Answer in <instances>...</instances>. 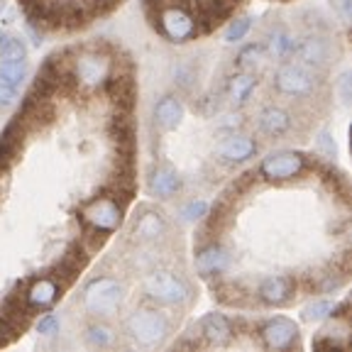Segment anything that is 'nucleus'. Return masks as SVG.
Wrapping results in <instances>:
<instances>
[{
  "label": "nucleus",
  "mask_w": 352,
  "mask_h": 352,
  "mask_svg": "<svg viewBox=\"0 0 352 352\" xmlns=\"http://www.w3.org/2000/svg\"><path fill=\"white\" fill-rule=\"evenodd\" d=\"M272 83H274L276 94L298 100V103H306V100L318 98L320 88L325 86V78L323 72H318L314 66H306L296 59H284L272 76Z\"/></svg>",
  "instance_id": "1"
},
{
  "label": "nucleus",
  "mask_w": 352,
  "mask_h": 352,
  "mask_svg": "<svg viewBox=\"0 0 352 352\" xmlns=\"http://www.w3.org/2000/svg\"><path fill=\"white\" fill-rule=\"evenodd\" d=\"M142 298L160 308H184L191 303V284L182 274L162 267H152L142 276Z\"/></svg>",
  "instance_id": "2"
},
{
  "label": "nucleus",
  "mask_w": 352,
  "mask_h": 352,
  "mask_svg": "<svg viewBox=\"0 0 352 352\" xmlns=\"http://www.w3.org/2000/svg\"><path fill=\"white\" fill-rule=\"evenodd\" d=\"M127 296V289L120 279H113V276H96L91 279L81 292V308L83 314L91 316V318H113L122 308Z\"/></svg>",
  "instance_id": "3"
},
{
  "label": "nucleus",
  "mask_w": 352,
  "mask_h": 352,
  "mask_svg": "<svg viewBox=\"0 0 352 352\" xmlns=\"http://www.w3.org/2000/svg\"><path fill=\"white\" fill-rule=\"evenodd\" d=\"M122 333L127 340L140 347H160L171 336V320L160 308H135L125 320H122Z\"/></svg>",
  "instance_id": "4"
},
{
  "label": "nucleus",
  "mask_w": 352,
  "mask_h": 352,
  "mask_svg": "<svg viewBox=\"0 0 352 352\" xmlns=\"http://www.w3.org/2000/svg\"><path fill=\"white\" fill-rule=\"evenodd\" d=\"M113 69H116V59L98 47L78 50L74 52V59H69V72H72L74 83L78 88H86V91L103 88L108 78L113 76Z\"/></svg>",
  "instance_id": "5"
},
{
  "label": "nucleus",
  "mask_w": 352,
  "mask_h": 352,
  "mask_svg": "<svg viewBox=\"0 0 352 352\" xmlns=\"http://www.w3.org/2000/svg\"><path fill=\"white\" fill-rule=\"evenodd\" d=\"M152 25L169 39L171 44H186L196 37V20L188 8L171 3V6H162L154 15Z\"/></svg>",
  "instance_id": "6"
},
{
  "label": "nucleus",
  "mask_w": 352,
  "mask_h": 352,
  "mask_svg": "<svg viewBox=\"0 0 352 352\" xmlns=\"http://www.w3.org/2000/svg\"><path fill=\"white\" fill-rule=\"evenodd\" d=\"M292 56L301 64L323 72L338 61V47L328 32H308L306 37H301V42H296Z\"/></svg>",
  "instance_id": "7"
},
{
  "label": "nucleus",
  "mask_w": 352,
  "mask_h": 352,
  "mask_svg": "<svg viewBox=\"0 0 352 352\" xmlns=\"http://www.w3.org/2000/svg\"><path fill=\"white\" fill-rule=\"evenodd\" d=\"M306 166H308V160L301 152L284 149V152L267 154L262 160V164H259L257 176H262L264 182H270V184H284V182L296 179V176H301Z\"/></svg>",
  "instance_id": "8"
},
{
  "label": "nucleus",
  "mask_w": 352,
  "mask_h": 352,
  "mask_svg": "<svg viewBox=\"0 0 352 352\" xmlns=\"http://www.w3.org/2000/svg\"><path fill=\"white\" fill-rule=\"evenodd\" d=\"M166 235H169V223L164 215L152 206H140L130 223L132 242H138L142 248H152V245H160Z\"/></svg>",
  "instance_id": "9"
},
{
  "label": "nucleus",
  "mask_w": 352,
  "mask_h": 352,
  "mask_svg": "<svg viewBox=\"0 0 352 352\" xmlns=\"http://www.w3.org/2000/svg\"><path fill=\"white\" fill-rule=\"evenodd\" d=\"M81 218L91 230L98 232H113L122 223V206L108 193L98 198H91L81 210Z\"/></svg>",
  "instance_id": "10"
},
{
  "label": "nucleus",
  "mask_w": 352,
  "mask_h": 352,
  "mask_svg": "<svg viewBox=\"0 0 352 352\" xmlns=\"http://www.w3.org/2000/svg\"><path fill=\"white\" fill-rule=\"evenodd\" d=\"M259 144L257 140L252 138V135H248V132H230V135H223L218 142V147H215L213 157L220 162V164L226 166H235V164H245V162H250L257 154Z\"/></svg>",
  "instance_id": "11"
},
{
  "label": "nucleus",
  "mask_w": 352,
  "mask_h": 352,
  "mask_svg": "<svg viewBox=\"0 0 352 352\" xmlns=\"http://www.w3.org/2000/svg\"><path fill=\"white\" fill-rule=\"evenodd\" d=\"M193 267H196V274L201 276V279H206V281L218 279V276H223L230 270V250L218 240L198 245Z\"/></svg>",
  "instance_id": "12"
},
{
  "label": "nucleus",
  "mask_w": 352,
  "mask_h": 352,
  "mask_svg": "<svg viewBox=\"0 0 352 352\" xmlns=\"http://www.w3.org/2000/svg\"><path fill=\"white\" fill-rule=\"evenodd\" d=\"M259 340L267 350H292L298 340V325L286 316H276L270 318L267 323H262V328L257 330Z\"/></svg>",
  "instance_id": "13"
},
{
  "label": "nucleus",
  "mask_w": 352,
  "mask_h": 352,
  "mask_svg": "<svg viewBox=\"0 0 352 352\" xmlns=\"http://www.w3.org/2000/svg\"><path fill=\"white\" fill-rule=\"evenodd\" d=\"M296 279L289 274H272V276H264L257 286V298L264 303V306H289L296 296Z\"/></svg>",
  "instance_id": "14"
},
{
  "label": "nucleus",
  "mask_w": 352,
  "mask_h": 352,
  "mask_svg": "<svg viewBox=\"0 0 352 352\" xmlns=\"http://www.w3.org/2000/svg\"><path fill=\"white\" fill-rule=\"evenodd\" d=\"M257 130L272 140H281L294 130L292 110L281 108V105H264L257 113Z\"/></svg>",
  "instance_id": "15"
},
{
  "label": "nucleus",
  "mask_w": 352,
  "mask_h": 352,
  "mask_svg": "<svg viewBox=\"0 0 352 352\" xmlns=\"http://www.w3.org/2000/svg\"><path fill=\"white\" fill-rule=\"evenodd\" d=\"M198 333L204 338L206 345L210 347H228L235 340V330H232L230 318L223 314H208L198 323Z\"/></svg>",
  "instance_id": "16"
},
{
  "label": "nucleus",
  "mask_w": 352,
  "mask_h": 352,
  "mask_svg": "<svg viewBox=\"0 0 352 352\" xmlns=\"http://www.w3.org/2000/svg\"><path fill=\"white\" fill-rule=\"evenodd\" d=\"M61 289L59 284L54 281V276H39L34 279L32 284L25 289V303L30 306V311H47L50 306H54L56 298L61 296Z\"/></svg>",
  "instance_id": "17"
},
{
  "label": "nucleus",
  "mask_w": 352,
  "mask_h": 352,
  "mask_svg": "<svg viewBox=\"0 0 352 352\" xmlns=\"http://www.w3.org/2000/svg\"><path fill=\"white\" fill-rule=\"evenodd\" d=\"M182 176L174 166L169 164H157L152 171H149V179H147V188L152 196L162 198V201H169L174 198L176 193L182 191Z\"/></svg>",
  "instance_id": "18"
},
{
  "label": "nucleus",
  "mask_w": 352,
  "mask_h": 352,
  "mask_svg": "<svg viewBox=\"0 0 352 352\" xmlns=\"http://www.w3.org/2000/svg\"><path fill=\"white\" fill-rule=\"evenodd\" d=\"M103 88L108 91V98L116 103L120 113H130L135 100H138V88H135V78L130 74H120L113 69V76L108 78Z\"/></svg>",
  "instance_id": "19"
},
{
  "label": "nucleus",
  "mask_w": 352,
  "mask_h": 352,
  "mask_svg": "<svg viewBox=\"0 0 352 352\" xmlns=\"http://www.w3.org/2000/svg\"><path fill=\"white\" fill-rule=\"evenodd\" d=\"M184 116H186V108H184L182 98L179 96H162L152 108V120L154 125L164 132H171L184 122Z\"/></svg>",
  "instance_id": "20"
},
{
  "label": "nucleus",
  "mask_w": 352,
  "mask_h": 352,
  "mask_svg": "<svg viewBox=\"0 0 352 352\" xmlns=\"http://www.w3.org/2000/svg\"><path fill=\"white\" fill-rule=\"evenodd\" d=\"M257 76L252 72H235L226 83V98L232 108H242L248 105L252 94L257 91Z\"/></svg>",
  "instance_id": "21"
},
{
  "label": "nucleus",
  "mask_w": 352,
  "mask_h": 352,
  "mask_svg": "<svg viewBox=\"0 0 352 352\" xmlns=\"http://www.w3.org/2000/svg\"><path fill=\"white\" fill-rule=\"evenodd\" d=\"M83 342L94 350H108L118 342V336L105 320L94 318V323H88L86 330H83Z\"/></svg>",
  "instance_id": "22"
},
{
  "label": "nucleus",
  "mask_w": 352,
  "mask_h": 352,
  "mask_svg": "<svg viewBox=\"0 0 352 352\" xmlns=\"http://www.w3.org/2000/svg\"><path fill=\"white\" fill-rule=\"evenodd\" d=\"M294 47H296V37L286 28H276L274 32L270 34V39H267V50L264 52H267L272 59L284 61V59H292Z\"/></svg>",
  "instance_id": "23"
},
{
  "label": "nucleus",
  "mask_w": 352,
  "mask_h": 352,
  "mask_svg": "<svg viewBox=\"0 0 352 352\" xmlns=\"http://www.w3.org/2000/svg\"><path fill=\"white\" fill-rule=\"evenodd\" d=\"M171 83H174L182 94H191L198 86V69L193 61H179L171 66Z\"/></svg>",
  "instance_id": "24"
},
{
  "label": "nucleus",
  "mask_w": 352,
  "mask_h": 352,
  "mask_svg": "<svg viewBox=\"0 0 352 352\" xmlns=\"http://www.w3.org/2000/svg\"><path fill=\"white\" fill-rule=\"evenodd\" d=\"M264 47L262 44H257V42H252V44H245L240 52H237V56H235V69L237 72H257L259 66H262V61H264Z\"/></svg>",
  "instance_id": "25"
},
{
  "label": "nucleus",
  "mask_w": 352,
  "mask_h": 352,
  "mask_svg": "<svg viewBox=\"0 0 352 352\" xmlns=\"http://www.w3.org/2000/svg\"><path fill=\"white\" fill-rule=\"evenodd\" d=\"M28 76V59L0 61V83L10 88H20V83Z\"/></svg>",
  "instance_id": "26"
},
{
  "label": "nucleus",
  "mask_w": 352,
  "mask_h": 352,
  "mask_svg": "<svg viewBox=\"0 0 352 352\" xmlns=\"http://www.w3.org/2000/svg\"><path fill=\"white\" fill-rule=\"evenodd\" d=\"M30 135V130L25 127V122L20 120V118H15L12 122H8V127L3 130V135H0V142L6 144V147L15 149L17 154L22 152V144H25V138Z\"/></svg>",
  "instance_id": "27"
},
{
  "label": "nucleus",
  "mask_w": 352,
  "mask_h": 352,
  "mask_svg": "<svg viewBox=\"0 0 352 352\" xmlns=\"http://www.w3.org/2000/svg\"><path fill=\"white\" fill-rule=\"evenodd\" d=\"M333 306H336V301L316 298V301H311L301 311V318L306 320V323H323V320H328L330 316H333Z\"/></svg>",
  "instance_id": "28"
},
{
  "label": "nucleus",
  "mask_w": 352,
  "mask_h": 352,
  "mask_svg": "<svg viewBox=\"0 0 352 352\" xmlns=\"http://www.w3.org/2000/svg\"><path fill=\"white\" fill-rule=\"evenodd\" d=\"M347 284V272H328V274H320L318 281H314V289L318 294H336L340 292L342 286Z\"/></svg>",
  "instance_id": "29"
},
{
  "label": "nucleus",
  "mask_w": 352,
  "mask_h": 352,
  "mask_svg": "<svg viewBox=\"0 0 352 352\" xmlns=\"http://www.w3.org/2000/svg\"><path fill=\"white\" fill-rule=\"evenodd\" d=\"M28 59V44L20 37H6V42L0 44V61H17Z\"/></svg>",
  "instance_id": "30"
},
{
  "label": "nucleus",
  "mask_w": 352,
  "mask_h": 352,
  "mask_svg": "<svg viewBox=\"0 0 352 352\" xmlns=\"http://www.w3.org/2000/svg\"><path fill=\"white\" fill-rule=\"evenodd\" d=\"M250 30H252V17H235V20H230V25L226 28L223 39H226L228 44H237L248 37Z\"/></svg>",
  "instance_id": "31"
},
{
  "label": "nucleus",
  "mask_w": 352,
  "mask_h": 352,
  "mask_svg": "<svg viewBox=\"0 0 352 352\" xmlns=\"http://www.w3.org/2000/svg\"><path fill=\"white\" fill-rule=\"evenodd\" d=\"M88 257H91V254H88L86 250L81 248V242H76V245H72V248L66 250V254L61 257V264L78 274V272H81L83 267L88 264Z\"/></svg>",
  "instance_id": "32"
},
{
  "label": "nucleus",
  "mask_w": 352,
  "mask_h": 352,
  "mask_svg": "<svg viewBox=\"0 0 352 352\" xmlns=\"http://www.w3.org/2000/svg\"><path fill=\"white\" fill-rule=\"evenodd\" d=\"M208 210H210V206L206 204L204 198H193V201H188L182 208V220L184 223H201Z\"/></svg>",
  "instance_id": "33"
},
{
  "label": "nucleus",
  "mask_w": 352,
  "mask_h": 352,
  "mask_svg": "<svg viewBox=\"0 0 352 352\" xmlns=\"http://www.w3.org/2000/svg\"><path fill=\"white\" fill-rule=\"evenodd\" d=\"M303 17H306V20H303V25H306L311 32H330L328 17H325L318 8H308V10L303 12Z\"/></svg>",
  "instance_id": "34"
},
{
  "label": "nucleus",
  "mask_w": 352,
  "mask_h": 352,
  "mask_svg": "<svg viewBox=\"0 0 352 352\" xmlns=\"http://www.w3.org/2000/svg\"><path fill=\"white\" fill-rule=\"evenodd\" d=\"M34 328H37V333L42 338H54V336H59L61 320H59V316H54V314H44L42 318L34 323Z\"/></svg>",
  "instance_id": "35"
},
{
  "label": "nucleus",
  "mask_w": 352,
  "mask_h": 352,
  "mask_svg": "<svg viewBox=\"0 0 352 352\" xmlns=\"http://www.w3.org/2000/svg\"><path fill=\"white\" fill-rule=\"evenodd\" d=\"M316 149L323 154L325 160H336L338 147H336V140H333V135H330L328 130L318 132V138H316Z\"/></svg>",
  "instance_id": "36"
},
{
  "label": "nucleus",
  "mask_w": 352,
  "mask_h": 352,
  "mask_svg": "<svg viewBox=\"0 0 352 352\" xmlns=\"http://www.w3.org/2000/svg\"><path fill=\"white\" fill-rule=\"evenodd\" d=\"M245 120L240 113H228V116L218 118V135H230V132H240Z\"/></svg>",
  "instance_id": "37"
},
{
  "label": "nucleus",
  "mask_w": 352,
  "mask_h": 352,
  "mask_svg": "<svg viewBox=\"0 0 352 352\" xmlns=\"http://www.w3.org/2000/svg\"><path fill=\"white\" fill-rule=\"evenodd\" d=\"M330 8H333V12L340 17V22L347 28L352 22V0H330Z\"/></svg>",
  "instance_id": "38"
},
{
  "label": "nucleus",
  "mask_w": 352,
  "mask_h": 352,
  "mask_svg": "<svg viewBox=\"0 0 352 352\" xmlns=\"http://www.w3.org/2000/svg\"><path fill=\"white\" fill-rule=\"evenodd\" d=\"M17 103V88H10L6 83H0V108H10Z\"/></svg>",
  "instance_id": "39"
},
{
  "label": "nucleus",
  "mask_w": 352,
  "mask_h": 352,
  "mask_svg": "<svg viewBox=\"0 0 352 352\" xmlns=\"http://www.w3.org/2000/svg\"><path fill=\"white\" fill-rule=\"evenodd\" d=\"M350 72H345L340 78H338V91H340V98H342V103H350V96H352V91H350Z\"/></svg>",
  "instance_id": "40"
},
{
  "label": "nucleus",
  "mask_w": 352,
  "mask_h": 352,
  "mask_svg": "<svg viewBox=\"0 0 352 352\" xmlns=\"http://www.w3.org/2000/svg\"><path fill=\"white\" fill-rule=\"evenodd\" d=\"M15 336H17L15 330H12L10 325L6 323V320L0 318V345H8V342H10V340H12V338H15Z\"/></svg>",
  "instance_id": "41"
},
{
  "label": "nucleus",
  "mask_w": 352,
  "mask_h": 352,
  "mask_svg": "<svg viewBox=\"0 0 352 352\" xmlns=\"http://www.w3.org/2000/svg\"><path fill=\"white\" fill-rule=\"evenodd\" d=\"M8 166H10V162H8V160H3V157H0V176L6 174V171H8Z\"/></svg>",
  "instance_id": "42"
},
{
  "label": "nucleus",
  "mask_w": 352,
  "mask_h": 352,
  "mask_svg": "<svg viewBox=\"0 0 352 352\" xmlns=\"http://www.w3.org/2000/svg\"><path fill=\"white\" fill-rule=\"evenodd\" d=\"M162 6H171V3H182V0H160Z\"/></svg>",
  "instance_id": "43"
},
{
  "label": "nucleus",
  "mask_w": 352,
  "mask_h": 352,
  "mask_svg": "<svg viewBox=\"0 0 352 352\" xmlns=\"http://www.w3.org/2000/svg\"><path fill=\"white\" fill-rule=\"evenodd\" d=\"M6 37H8V34H6V32H0V44L6 42Z\"/></svg>",
  "instance_id": "44"
},
{
  "label": "nucleus",
  "mask_w": 352,
  "mask_h": 352,
  "mask_svg": "<svg viewBox=\"0 0 352 352\" xmlns=\"http://www.w3.org/2000/svg\"><path fill=\"white\" fill-rule=\"evenodd\" d=\"M6 10V0H0V12Z\"/></svg>",
  "instance_id": "45"
},
{
  "label": "nucleus",
  "mask_w": 352,
  "mask_h": 352,
  "mask_svg": "<svg viewBox=\"0 0 352 352\" xmlns=\"http://www.w3.org/2000/svg\"><path fill=\"white\" fill-rule=\"evenodd\" d=\"M108 3H116V6H118V3H120V0H108Z\"/></svg>",
  "instance_id": "46"
}]
</instances>
